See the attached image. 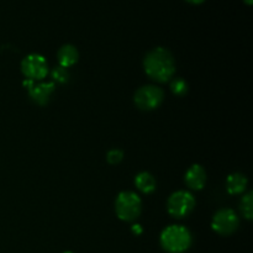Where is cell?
<instances>
[{
  "mask_svg": "<svg viewBox=\"0 0 253 253\" xmlns=\"http://www.w3.org/2000/svg\"><path fill=\"white\" fill-rule=\"evenodd\" d=\"M143 69L146 74L155 82L158 83L169 82L175 72L174 57L165 47H156L147 52L145 56Z\"/></svg>",
  "mask_w": 253,
  "mask_h": 253,
  "instance_id": "obj_1",
  "label": "cell"
},
{
  "mask_svg": "<svg viewBox=\"0 0 253 253\" xmlns=\"http://www.w3.org/2000/svg\"><path fill=\"white\" fill-rule=\"evenodd\" d=\"M192 242V232L183 225H169L161 232L160 244L168 253H184Z\"/></svg>",
  "mask_w": 253,
  "mask_h": 253,
  "instance_id": "obj_2",
  "label": "cell"
},
{
  "mask_svg": "<svg viewBox=\"0 0 253 253\" xmlns=\"http://www.w3.org/2000/svg\"><path fill=\"white\" fill-rule=\"evenodd\" d=\"M142 211V200L131 190L119 193L115 200V212L123 221L133 222L138 219Z\"/></svg>",
  "mask_w": 253,
  "mask_h": 253,
  "instance_id": "obj_3",
  "label": "cell"
},
{
  "mask_svg": "<svg viewBox=\"0 0 253 253\" xmlns=\"http://www.w3.org/2000/svg\"><path fill=\"white\" fill-rule=\"evenodd\" d=\"M195 198L188 190H177L167 200V211L175 219H183L194 210Z\"/></svg>",
  "mask_w": 253,
  "mask_h": 253,
  "instance_id": "obj_4",
  "label": "cell"
},
{
  "mask_svg": "<svg viewBox=\"0 0 253 253\" xmlns=\"http://www.w3.org/2000/svg\"><path fill=\"white\" fill-rule=\"evenodd\" d=\"M165 99V91L157 85H143L136 90L133 101L141 110H155L162 104Z\"/></svg>",
  "mask_w": 253,
  "mask_h": 253,
  "instance_id": "obj_5",
  "label": "cell"
},
{
  "mask_svg": "<svg viewBox=\"0 0 253 253\" xmlns=\"http://www.w3.org/2000/svg\"><path fill=\"white\" fill-rule=\"evenodd\" d=\"M239 216H237L234 210L229 209V208L217 210L214 216H212L211 229L216 234L221 235V236H229V235L234 234L239 229Z\"/></svg>",
  "mask_w": 253,
  "mask_h": 253,
  "instance_id": "obj_6",
  "label": "cell"
},
{
  "mask_svg": "<svg viewBox=\"0 0 253 253\" xmlns=\"http://www.w3.org/2000/svg\"><path fill=\"white\" fill-rule=\"evenodd\" d=\"M21 72L30 81H42L48 74V63L42 54L31 53L21 62Z\"/></svg>",
  "mask_w": 253,
  "mask_h": 253,
  "instance_id": "obj_7",
  "label": "cell"
},
{
  "mask_svg": "<svg viewBox=\"0 0 253 253\" xmlns=\"http://www.w3.org/2000/svg\"><path fill=\"white\" fill-rule=\"evenodd\" d=\"M184 182L192 190H202L207 183V172L204 167L198 163L190 166L184 174Z\"/></svg>",
  "mask_w": 253,
  "mask_h": 253,
  "instance_id": "obj_8",
  "label": "cell"
},
{
  "mask_svg": "<svg viewBox=\"0 0 253 253\" xmlns=\"http://www.w3.org/2000/svg\"><path fill=\"white\" fill-rule=\"evenodd\" d=\"M54 89H56L54 82H46V83L34 84L32 88H30L27 91H29V95L31 98V100L34 103H36L37 105L42 106L48 104Z\"/></svg>",
  "mask_w": 253,
  "mask_h": 253,
  "instance_id": "obj_9",
  "label": "cell"
},
{
  "mask_svg": "<svg viewBox=\"0 0 253 253\" xmlns=\"http://www.w3.org/2000/svg\"><path fill=\"white\" fill-rule=\"evenodd\" d=\"M57 58H58L59 66L64 67V68H69V67H72L78 62L79 52L76 46L71 43H66L58 49Z\"/></svg>",
  "mask_w": 253,
  "mask_h": 253,
  "instance_id": "obj_10",
  "label": "cell"
},
{
  "mask_svg": "<svg viewBox=\"0 0 253 253\" xmlns=\"http://www.w3.org/2000/svg\"><path fill=\"white\" fill-rule=\"evenodd\" d=\"M247 185H249V180H247L246 175H244L242 173H231L226 178V190L231 195L244 194Z\"/></svg>",
  "mask_w": 253,
  "mask_h": 253,
  "instance_id": "obj_11",
  "label": "cell"
},
{
  "mask_svg": "<svg viewBox=\"0 0 253 253\" xmlns=\"http://www.w3.org/2000/svg\"><path fill=\"white\" fill-rule=\"evenodd\" d=\"M135 185L143 194H151L156 190V179L150 172H140L135 177Z\"/></svg>",
  "mask_w": 253,
  "mask_h": 253,
  "instance_id": "obj_12",
  "label": "cell"
},
{
  "mask_svg": "<svg viewBox=\"0 0 253 253\" xmlns=\"http://www.w3.org/2000/svg\"><path fill=\"white\" fill-rule=\"evenodd\" d=\"M240 210L245 219L252 220L253 217V193L249 192L244 194L240 202Z\"/></svg>",
  "mask_w": 253,
  "mask_h": 253,
  "instance_id": "obj_13",
  "label": "cell"
},
{
  "mask_svg": "<svg viewBox=\"0 0 253 253\" xmlns=\"http://www.w3.org/2000/svg\"><path fill=\"white\" fill-rule=\"evenodd\" d=\"M170 90L174 95L184 96L189 90V85L183 78H175L170 82Z\"/></svg>",
  "mask_w": 253,
  "mask_h": 253,
  "instance_id": "obj_14",
  "label": "cell"
},
{
  "mask_svg": "<svg viewBox=\"0 0 253 253\" xmlns=\"http://www.w3.org/2000/svg\"><path fill=\"white\" fill-rule=\"evenodd\" d=\"M51 76H52V79L59 84L68 83L69 78H71V74H69L68 68H64V67L62 66L54 67L51 72Z\"/></svg>",
  "mask_w": 253,
  "mask_h": 253,
  "instance_id": "obj_15",
  "label": "cell"
},
{
  "mask_svg": "<svg viewBox=\"0 0 253 253\" xmlns=\"http://www.w3.org/2000/svg\"><path fill=\"white\" fill-rule=\"evenodd\" d=\"M123 160L124 152L121 150H119V148H113V150H110L106 153V161H108V163H110L113 166L119 165Z\"/></svg>",
  "mask_w": 253,
  "mask_h": 253,
  "instance_id": "obj_16",
  "label": "cell"
},
{
  "mask_svg": "<svg viewBox=\"0 0 253 253\" xmlns=\"http://www.w3.org/2000/svg\"><path fill=\"white\" fill-rule=\"evenodd\" d=\"M131 231H132L135 235H141L143 232V229H142V226H141V225L133 224L132 226H131Z\"/></svg>",
  "mask_w": 253,
  "mask_h": 253,
  "instance_id": "obj_17",
  "label": "cell"
},
{
  "mask_svg": "<svg viewBox=\"0 0 253 253\" xmlns=\"http://www.w3.org/2000/svg\"><path fill=\"white\" fill-rule=\"evenodd\" d=\"M188 2H190V4H194V5H199L202 4V2H204L205 0H187Z\"/></svg>",
  "mask_w": 253,
  "mask_h": 253,
  "instance_id": "obj_18",
  "label": "cell"
},
{
  "mask_svg": "<svg viewBox=\"0 0 253 253\" xmlns=\"http://www.w3.org/2000/svg\"><path fill=\"white\" fill-rule=\"evenodd\" d=\"M244 1H245V2H246V4H247V5H251V4H252V1H253V0H244Z\"/></svg>",
  "mask_w": 253,
  "mask_h": 253,
  "instance_id": "obj_19",
  "label": "cell"
},
{
  "mask_svg": "<svg viewBox=\"0 0 253 253\" xmlns=\"http://www.w3.org/2000/svg\"><path fill=\"white\" fill-rule=\"evenodd\" d=\"M63 253H73V252H71V251H67V252H63Z\"/></svg>",
  "mask_w": 253,
  "mask_h": 253,
  "instance_id": "obj_20",
  "label": "cell"
}]
</instances>
